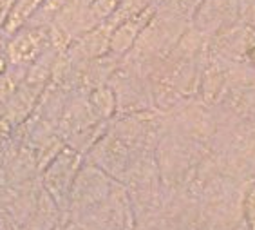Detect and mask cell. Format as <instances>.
<instances>
[{
    "instance_id": "6da1fadb",
    "label": "cell",
    "mask_w": 255,
    "mask_h": 230,
    "mask_svg": "<svg viewBox=\"0 0 255 230\" xmlns=\"http://www.w3.org/2000/svg\"><path fill=\"white\" fill-rule=\"evenodd\" d=\"M116 181L107 172H103L96 165H82L78 176L74 180L71 196H69V211L74 218L84 214L85 211L96 207L103 200H107L113 192Z\"/></svg>"
},
{
    "instance_id": "7a4b0ae2",
    "label": "cell",
    "mask_w": 255,
    "mask_h": 230,
    "mask_svg": "<svg viewBox=\"0 0 255 230\" xmlns=\"http://www.w3.org/2000/svg\"><path fill=\"white\" fill-rule=\"evenodd\" d=\"M82 169V154L71 147H64L44 172L45 192L54 200L60 211L69 209V196L73 183Z\"/></svg>"
},
{
    "instance_id": "3957f363",
    "label": "cell",
    "mask_w": 255,
    "mask_h": 230,
    "mask_svg": "<svg viewBox=\"0 0 255 230\" xmlns=\"http://www.w3.org/2000/svg\"><path fill=\"white\" fill-rule=\"evenodd\" d=\"M132 152L134 149L123 138L114 132H107L93 145L91 156H93V165L107 172L111 178L122 180L134 162Z\"/></svg>"
},
{
    "instance_id": "277c9868",
    "label": "cell",
    "mask_w": 255,
    "mask_h": 230,
    "mask_svg": "<svg viewBox=\"0 0 255 230\" xmlns=\"http://www.w3.org/2000/svg\"><path fill=\"white\" fill-rule=\"evenodd\" d=\"M239 20L241 0H203L192 18V27L210 38Z\"/></svg>"
},
{
    "instance_id": "5b68a950",
    "label": "cell",
    "mask_w": 255,
    "mask_h": 230,
    "mask_svg": "<svg viewBox=\"0 0 255 230\" xmlns=\"http://www.w3.org/2000/svg\"><path fill=\"white\" fill-rule=\"evenodd\" d=\"M156 5H150L147 9H143L141 13L132 15L130 18L120 22L116 27L113 29L111 34V47H109V53L114 54L116 58H123L127 56L130 51H132L134 44H136L137 36L145 29V25L148 24V20L152 18L154 13H156Z\"/></svg>"
},
{
    "instance_id": "8992f818",
    "label": "cell",
    "mask_w": 255,
    "mask_h": 230,
    "mask_svg": "<svg viewBox=\"0 0 255 230\" xmlns=\"http://www.w3.org/2000/svg\"><path fill=\"white\" fill-rule=\"evenodd\" d=\"M47 40H49V34L45 33L44 27H31V29L20 31L7 45V58L15 65L33 64L42 54Z\"/></svg>"
},
{
    "instance_id": "52a82bcc",
    "label": "cell",
    "mask_w": 255,
    "mask_h": 230,
    "mask_svg": "<svg viewBox=\"0 0 255 230\" xmlns=\"http://www.w3.org/2000/svg\"><path fill=\"white\" fill-rule=\"evenodd\" d=\"M87 103L98 122L102 120L105 122L109 118H113L118 111V100L109 83L91 89V93L87 94Z\"/></svg>"
},
{
    "instance_id": "ba28073f",
    "label": "cell",
    "mask_w": 255,
    "mask_h": 230,
    "mask_svg": "<svg viewBox=\"0 0 255 230\" xmlns=\"http://www.w3.org/2000/svg\"><path fill=\"white\" fill-rule=\"evenodd\" d=\"M201 4L203 0H157L156 13L174 16V18L179 20H187L192 24V18H194L196 11L199 9Z\"/></svg>"
},
{
    "instance_id": "9c48e42d",
    "label": "cell",
    "mask_w": 255,
    "mask_h": 230,
    "mask_svg": "<svg viewBox=\"0 0 255 230\" xmlns=\"http://www.w3.org/2000/svg\"><path fill=\"white\" fill-rule=\"evenodd\" d=\"M243 214L248 230H255V185H252L243 200Z\"/></svg>"
},
{
    "instance_id": "30bf717a",
    "label": "cell",
    "mask_w": 255,
    "mask_h": 230,
    "mask_svg": "<svg viewBox=\"0 0 255 230\" xmlns=\"http://www.w3.org/2000/svg\"><path fill=\"white\" fill-rule=\"evenodd\" d=\"M0 230H22L16 216L7 209H0Z\"/></svg>"
},
{
    "instance_id": "8fae6325",
    "label": "cell",
    "mask_w": 255,
    "mask_h": 230,
    "mask_svg": "<svg viewBox=\"0 0 255 230\" xmlns=\"http://www.w3.org/2000/svg\"><path fill=\"white\" fill-rule=\"evenodd\" d=\"M13 4H15V0H0V25L5 24Z\"/></svg>"
},
{
    "instance_id": "7c38bea8",
    "label": "cell",
    "mask_w": 255,
    "mask_h": 230,
    "mask_svg": "<svg viewBox=\"0 0 255 230\" xmlns=\"http://www.w3.org/2000/svg\"><path fill=\"white\" fill-rule=\"evenodd\" d=\"M245 64H246V65H250L252 69H255V40H254V44L250 45V49H248V53H246Z\"/></svg>"
},
{
    "instance_id": "4fadbf2b",
    "label": "cell",
    "mask_w": 255,
    "mask_h": 230,
    "mask_svg": "<svg viewBox=\"0 0 255 230\" xmlns=\"http://www.w3.org/2000/svg\"><path fill=\"white\" fill-rule=\"evenodd\" d=\"M64 230H93V229H89L87 225H84V223H82V221L73 220L71 223H67V225L64 227Z\"/></svg>"
},
{
    "instance_id": "5bb4252c",
    "label": "cell",
    "mask_w": 255,
    "mask_h": 230,
    "mask_svg": "<svg viewBox=\"0 0 255 230\" xmlns=\"http://www.w3.org/2000/svg\"><path fill=\"white\" fill-rule=\"evenodd\" d=\"M54 230H64V227H56Z\"/></svg>"
}]
</instances>
